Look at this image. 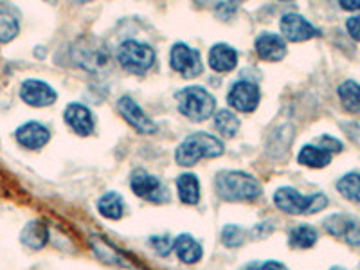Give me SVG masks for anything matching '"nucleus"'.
I'll return each mask as SVG.
<instances>
[{
	"mask_svg": "<svg viewBox=\"0 0 360 270\" xmlns=\"http://www.w3.org/2000/svg\"><path fill=\"white\" fill-rule=\"evenodd\" d=\"M218 197L227 202H250L262 195V184L245 172H220L214 180Z\"/></svg>",
	"mask_w": 360,
	"mask_h": 270,
	"instance_id": "1",
	"label": "nucleus"
},
{
	"mask_svg": "<svg viewBox=\"0 0 360 270\" xmlns=\"http://www.w3.org/2000/svg\"><path fill=\"white\" fill-rule=\"evenodd\" d=\"M221 153H224V143L220 139H217L214 135L198 131L180 143L175 152V160L180 166L191 168L202 159H214V157H220Z\"/></svg>",
	"mask_w": 360,
	"mask_h": 270,
	"instance_id": "2",
	"label": "nucleus"
},
{
	"mask_svg": "<svg viewBox=\"0 0 360 270\" xmlns=\"http://www.w3.org/2000/svg\"><path fill=\"white\" fill-rule=\"evenodd\" d=\"M274 204L283 213L288 214H314L323 211L328 205V198L323 193L315 195H301L297 189L285 186L274 193Z\"/></svg>",
	"mask_w": 360,
	"mask_h": 270,
	"instance_id": "3",
	"label": "nucleus"
},
{
	"mask_svg": "<svg viewBox=\"0 0 360 270\" xmlns=\"http://www.w3.org/2000/svg\"><path fill=\"white\" fill-rule=\"evenodd\" d=\"M179 112L195 123H202L213 115L217 101L204 86H188L176 94Z\"/></svg>",
	"mask_w": 360,
	"mask_h": 270,
	"instance_id": "4",
	"label": "nucleus"
},
{
	"mask_svg": "<svg viewBox=\"0 0 360 270\" xmlns=\"http://www.w3.org/2000/svg\"><path fill=\"white\" fill-rule=\"evenodd\" d=\"M72 60L78 67H83L90 72H101L108 69L112 56L107 45L96 38H79L78 44L72 47Z\"/></svg>",
	"mask_w": 360,
	"mask_h": 270,
	"instance_id": "5",
	"label": "nucleus"
},
{
	"mask_svg": "<svg viewBox=\"0 0 360 270\" xmlns=\"http://www.w3.org/2000/svg\"><path fill=\"white\" fill-rule=\"evenodd\" d=\"M117 60L123 69L131 74H144L155 63V51L148 44L137 40H128L121 44L117 51Z\"/></svg>",
	"mask_w": 360,
	"mask_h": 270,
	"instance_id": "6",
	"label": "nucleus"
},
{
	"mask_svg": "<svg viewBox=\"0 0 360 270\" xmlns=\"http://www.w3.org/2000/svg\"><path fill=\"white\" fill-rule=\"evenodd\" d=\"M130 188L137 197L153 202V204H164V202L169 200V191L162 184V180L157 179L152 173L144 172V169H135L131 173Z\"/></svg>",
	"mask_w": 360,
	"mask_h": 270,
	"instance_id": "7",
	"label": "nucleus"
},
{
	"mask_svg": "<svg viewBox=\"0 0 360 270\" xmlns=\"http://www.w3.org/2000/svg\"><path fill=\"white\" fill-rule=\"evenodd\" d=\"M169 62L175 72H179L182 78H197L200 76L204 67H202L200 53L191 47H188L186 44H175L169 54Z\"/></svg>",
	"mask_w": 360,
	"mask_h": 270,
	"instance_id": "8",
	"label": "nucleus"
},
{
	"mask_svg": "<svg viewBox=\"0 0 360 270\" xmlns=\"http://www.w3.org/2000/svg\"><path fill=\"white\" fill-rule=\"evenodd\" d=\"M259 89L258 85H254L250 82H236L229 90V96H227V101H229L231 107L238 112H254L259 105Z\"/></svg>",
	"mask_w": 360,
	"mask_h": 270,
	"instance_id": "9",
	"label": "nucleus"
},
{
	"mask_svg": "<svg viewBox=\"0 0 360 270\" xmlns=\"http://www.w3.org/2000/svg\"><path fill=\"white\" fill-rule=\"evenodd\" d=\"M20 98L29 107L44 108L56 101V92L53 86L40 79H25L20 86Z\"/></svg>",
	"mask_w": 360,
	"mask_h": 270,
	"instance_id": "10",
	"label": "nucleus"
},
{
	"mask_svg": "<svg viewBox=\"0 0 360 270\" xmlns=\"http://www.w3.org/2000/svg\"><path fill=\"white\" fill-rule=\"evenodd\" d=\"M117 108L119 112H121V115L127 119V123L130 124V127H134L137 131H141V134H155L157 131L155 123L144 114L143 108H141L130 96H123V98L119 99Z\"/></svg>",
	"mask_w": 360,
	"mask_h": 270,
	"instance_id": "11",
	"label": "nucleus"
},
{
	"mask_svg": "<svg viewBox=\"0 0 360 270\" xmlns=\"http://www.w3.org/2000/svg\"><path fill=\"white\" fill-rule=\"evenodd\" d=\"M324 227L330 234L342 238L349 245H360V221L346 214H332L324 220Z\"/></svg>",
	"mask_w": 360,
	"mask_h": 270,
	"instance_id": "12",
	"label": "nucleus"
},
{
	"mask_svg": "<svg viewBox=\"0 0 360 270\" xmlns=\"http://www.w3.org/2000/svg\"><path fill=\"white\" fill-rule=\"evenodd\" d=\"M18 144L25 150H31V152H37V150H41L45 144L49 143L51 139V131L49 128L44 127L38 121H29V123H24L22 127H18L17 134Z\"/></svg>",
	"mask_w": 360,
	"mask_h": 270,
	"instance_id": "13",
	"label": "nucleus"
},
{
	"mask_svg": "<svg viewBox=\"0 0 360 270\" xmlns=\"http://www.w3.org/2000/svg\"><path fill=\"white\" fill-rule=\"evenodd\" d=\"M281 33L283 37L290 41H304L317 37L319 31L297 13H287L281 18Z\"/></svg>",
	"mask_w": 360,
	"mask_h": 270,
	"instance_id": "14",
	"label": "nucleus"
},
{
	"mask_svg": "<svg viewBox=\"0 0 360 270\" xmlns=\"http://www.w3.org/2000/svg\"><path fill=\"white\" fill-rule=\"evenodd\" d=\"M63 117H65V123L82 137H86L94 131V119H92V114L85 105L72 103L65 108Z\"/></svg>",
	"mask_w": 360,
	"mask_h": 270,
	"instance_id": "15",
	"label": "nucleus"
},
{
	"mask_svg": "<svg viewBox=\"0 0 360 270\" xmlns=\"http://www.w3.org/2000/svg\"><path fill=\"white\" fill-rule=\"evenodd\" d=\"M256 53L265 62H279L287 54V45L278 34L263 33L256 40Z\"/></svg>",
	"mask_w": 360,
	"mask_h": 270,
	"instance_id": "16",
	"label": "nucleus"
},
{
	"mask_svg": "<svg viewBox=\"0 0 360 270\" xmlns=\"http://www.w3.org/2000/svg\"><path fill=\"white\" fill-rule=\"evenodd\" d=\"M20 242L31 250H41L49 242V229L41 220H31L20 233Z\"/></svg>",
	"mask_w": 360,
	"mask_h": 270,
	"instance_id": "17",
	"label": "nucleus"
},
{
	"mask_svg": "<svg viewBox=\"0 0 360 270\" xmlns=\"http://www.w3.org/2000/svg\"><path fill=\"white\" fill-rule=\"evenodd\" d=\"M238 53L225 44H217L209 51V65L217 72H229L236 67Z\"/></svg>",
	"mask_w": 360,
	"mask_h": 270,
	"instance_id": "18",
	"label": "nucleus"
},
{
	"mask_svg": "<svg viewBox=\"0 0 360 270\" xmlns=\"http://www.w3.org/2000/svg\"><path fill=\"white\" fill-rule=\"evenodd\" d=\"M173 250H175L176 258L182 263H188V265L200 262L202 256H204L202 245L191 234H180L175 242H173Z\"/></svg>",
	"mask_w": 360,
	"mask_h": 270,
	"instance_id": "19",
	"label": "nucleus"
},
{
	"mask_svg": "<svg viewBox=\"0 0 360 270\" xmlns=\"http://www.w3.org/2000/svg\"><path fill=\"white\" fill-rule=\"evenodd\" d=\"M176 193L180 202L188 205H197L200 202V182L193 173H184L176 179Z\"/></svg>",
	"mask_w": 360,
	"mask_h": 270,
	"instance_id": "20",
	"label": "nucleus"
},
{
	"mask_svg": "<svg viewBox=\"0 0 360 270\" xmlns=\"http://www.w3.org/2000/svg\"><path fill=\"white\" fill-rule=\"evenodd\" d=\"M297 162L307 166V168H326L328 164L332 162V153L321 146H310V144H307V146L301 148V152L297 155Z\"/></svg>",
	"mask_w": 360,
	"mask_h": 270,
	"instance_id": "21",
	"label": "nucleus"
},
{
	"mask_svg": "<svg viewBox=\"0 0 360 270\" xmlns=\"http://www.w3.org/2000/svg\"><path fill=\"white\" fill-rule=\"evenodd\" d=\"M98 211L107 220H121L124 214V200L119 193H105L98 200Z\"/></svg>",
	"mask_w": 360,
	"mask_h": 270,
	"instance_id": "22",
	"label": "nucleus"
},
{
	"mask_svg": "<svg viewBox=\"0 0 360 270\" xmlns=\"http://www.w3.org/2000/svg\"><path fill=\"white\" fill-rule=\"evenodd\" d=\"M317 238H319V234L311 225H297L288 234V242L294 249H310L315 245Z\"/></svg>",
	"mask_w": 360,
	"mask_h": 270,
	"instance_id": "23",
	"label": "nucleus"
},
{
	"mask_svg": "<svg viewBox=\"0 0 360 270\" xmlns=\"http://www.w3.org/2000/svg\"><path fill=\"white\" fill-rule=\"evenodd\" d=\"M339 98L342 107L348 112H360V85L353 79H348L344 82L342 85L339 86Z\"/></svg>",
	"mask_w": 360,
	"mask_h": 270,
	"instance_id": "24",
	"label": "nucleus"
},
{
	"mask_svg": "<svg viewBox=\"0 0 360 270\" xmlns=\"http://www.w3.org/2000/svg\"><path fill=\"white\" fill-rule=\"evenodd\" d=\"M337 189L344 198L360 202V173H348L337 182Z\"/></svg>",
	"mask_w": 360,
	"mask_h": 270,
	"instance_id": "25",
	"label": "nucleus"
},
{
	"mask_svg": "<svg viewBox=\"0 0 360 270\" xmlns=\"http://www.w3.org/2000/svg\"><path fill=\"white\" fill-rule=\"evenodd\" d=\"M214 128L220 131L224 137H234L240 130V121L231 110H220L214 115Z\"/></svg>",
	"mask_w": 360,
	"mask_h": 270,
	"instance_id": "26",
	"label": "nucleus"
},
{
	"mask_svg": "<svg viewBox=\"0 0 360 270\" xmlns=\"http://www.w3.org/2000/svg\"><path fill=\"white\" fill-rule=\"evenodd\" d=\"M20 25L11 13L0 11V44H8L13 38H17Z\"/></svg>",
	"mask_w": 360,
	"mask_h": 270,
	"instance_id": "27",
	"label": "nucleus"
},
{
	"mask_svg": "<svg viewBox=\"0 0 360 270\" xmlns=\"http://www.w3.org/2000/svg\"><path fill=\"white\" fill-rule=\"evenodd\" d=\"M245 242V231L240 225H225L221 229V243L229 249H236V247L243 245Z\"/></svg>",
	"mask_w": 360,
	"mask_h": 270,
	"instance_id": "28",
	"label": "nucleus"
},
{
	"mask_svg": "<svg viewBox=\"0 0 360 270\" xmlns=\"http://www.w3.org/2000/svg\"><path fill=\"white\" fill-rule=\"evenodd\" d=\"M150 245L155 249L159 256H168L173 250V242L169 236H152L150 238Z\"/></svg>",
	"mask_w": 360,
	"mask_h": 270,
	"instance_id": "29",
	"label": "nucleus"
},
{
	"mask_svg": "<svg viewBox=\"0 0 360 270\" xmlns=\"http://www.w3.org/2000/svg\"><path fill=\"white\" fill-rule=\"evenodd\" d=\"M321 144H323L321 148L328 150L330 153L340 152V150H342V144H340L337 139H333V137H330V135H324V137H321Z\"/></svg>",
	"mask_w": 360,
	"mask_h": 270,
	"instance_id": "30",
	"label": "nucleus"
},
{
	"mask_svg": "<svg viewBox=\"0 0 360 270\" xmlns=\"http://www.w3.org/2000/svg\"><path fill=\"white\" fill-rule=\"evenodd\" d=\"M346 27H348V33L352 34V38H355L356 41H360V15L359 17L349 18Z\"/></svg>",
	"mask_w": 360,
	"mask_h": 270,
	"instance_id": "31",
	"label": "nucleus"
},
{
	"mask_svg": "<svg viewBox=\"0 0 360 270\" xmlns=\"http://www.w3.org/2000/svg\"><path fill=\"white\" fill-rule=\"evenodd\" d=\"M272 231H274V225L269 224V221H263V224H259V225H256V227H254L252 234L256 238H265V236H269Z\"/></svg>",
	"mask_w": 360,
	"mask_h": 270,
	"instance_id": "32",
	"label": "nucleus"
},
{
	"mask_svg": "<svg viewBox=\"0 0 360 270\" xmlns=\"http://www.w3.org/2000/svg\"><path fill=\"white\" fill-rule=\"evenodd\" d=\"M339 2L346 11H359L360 9V0H339Z\"/></svg>",
	"mask_w": 360,
	"mask_h": 270,
	"instance_id": "33",
	"label": "nucleus"
},
{
	"mask_svg": "<svg viewBox=\"0 0 360 270\" xmlns=\"http://www.w3.org/2000/svg\"><path fill=\"white\" fill-rule=\"evenodd\" d=\"M258 270H288V269L279 262H265L259 265Z\"/></svg>",
	"mask_w": 360,
	"mask_h": 270,
	"instance_id": "34",
	"label": "nucleus"
},
{
	"mask_svg": "<svg viewBox=\"0 0 360 270\" xmlns=\"http://www.w3.org/2000/svg\"><path fill=\"white\" fill-rule=\"evenodd\" d=\"M258 269H259V265H249V266H245L243 270H258Z\"/></svg>",
	"mask_w": 360,
	"mask_h": 270,
	"instance_id": "35",
	"label": "nucleus"
},
{
	"mask_svg": "<svg viewBox=\"0 0 360 270\" xmlns=\"http://www.w3.org/2000/svg\"><path fill=\"white\" fill-rule=\"evenodd\" d=\"M231 4H240V2H243V0H229Z\"/></svg>",
	"mask_w": 360,
	"mask_h": 270,
	"instance_id": "36",
	"label": "nucleus"
},
{
	"mask_svg": "<svg viewBox=\"0 0 360 270\" xmlns=\"http://www.w3.org/2000/svg\"><path fill=\"white\" fill-rule=\"evenodd\" d=\"M332 270H346V269H340V266H333Z\"/></svg>",
	"mask_w": 360,
	"mask_h": 270,
	"instance_id": "37",
	"label": "nucleus"
},
{
	"mask_svg": "<svg viewBox=\"0 0 360 270\" xmlns=\"http://www.w3.org/2000/svg\"><path fill=\"white\" fill-rule=\"evenodd\" d=\"M47 2H56V0H47Z\"/></svg>",
	"mask_w": 360,
	"mask_h": 270,
	"instance_id": "38",
	"label": "nucleus"
},
{
	"mask_svg": "<svg viewBox=\"0 0 360 270\" xmlns=\"http://www.w3.org/2000/svg\"><path fill=\"white\" fill-rule=\"evenodd\" d=\"M283 2H287V0H283Z\"/></svg>",
	"mask_w": 360,
	"mask_h": 270,
	"instance_id": "39",
	"label": "nucleus"
}]
</instances>
